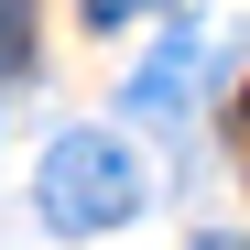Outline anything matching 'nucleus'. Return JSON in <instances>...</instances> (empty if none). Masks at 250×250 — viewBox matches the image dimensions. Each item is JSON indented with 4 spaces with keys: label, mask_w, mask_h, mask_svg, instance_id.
Returning a JSON list of instances; mask_svg holds the SVG:
<instances>
[{
    "label": "nucleus",
    "mask_w": 250,
    "mask_h": 250,
    "mask_svg": "<svg viewBox=\"0 0 250 250\" xmlns=\"http://www.w3.org/2000/svg\"><path fill=\"white\" fill-rule=\"evenodd\" d=\"M44 229H65V239H98V229H120L142 207V163L120 152L109 131H65L55 152H44Z\"/></svg>",
    "instance_id": "nucleus-1"
},
{
    "label": "nucleus",
    "mask_w": 250,
    "mask_h": 250,
    "mask_svg": "<svg viewBox=\"0 0 250 250\" xmlns=\"http://www.w3.org/2000/svg\"><path fill=\"white\" fill-rule=\"evenodd\" d=\"M239 152H250V87H239Z\"/></svg>",
    "instance_id": "nucleus-5"
},
{
    "label": "nucleus",
    "mask_w": 250,
    "mask_h": 250,
    "mask_svg": "<svg viewBox=\"0 0 250 250\" xmlns=\"http://www.w3.org/2000/svg\"><path fill=\"white\" fill-rule=\"evenodd\" d=\"M131 11H163V0H87V22L109 33V22H131Z\"/></svg>",
    "instance_id": "nucleus-4"
},
{
    "label": "nucleus",
    "mask_w": 250,
    "mask_h": 250,
    "mask_svg": "<svg viewBox=\"0 0 250 250\" xmlns=\"http://www.w3.org/2000/svg\"><path fill=\"white\" fill-rule=\"evenodd\" d=\"M33 65V0H0V87Z\"/></svg>",
    "instance_id": "nucleus-3"
},
{
    "label": "nucleus",
    "mask_w": 250,
    "mask_h": 250,
    "mask_svg": "<svg viewBox=\"0 0 250 250\" xmlns=\"http://www.w3.org/2000/svg\"><path fill=\"white\" fill-rule=\"evenodd\" d=\"M196 250H250V239H196Z\"/></svg>",
    "instance_id": "nucleus-6"
},
{
    "label": "nucleus",
    "mask_w": 250,
    "mask_h": 250,
    "mask_svg": "<svg viewBox=\"0 0 250 250\" xmlns=\"http://www.w3.org/2000/svg\"><path fill=\"white\" fill-rule=\"evenodd\" d=\"M196 65H207V44H196V33H174V44H163L142 76H131V109L142 120H163V109H185V87H196Z\"/></svg>",
    "instance_id": "nucleus-2"
}]
</instances>
